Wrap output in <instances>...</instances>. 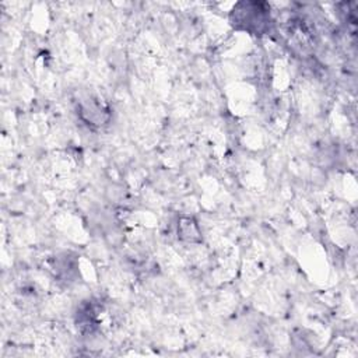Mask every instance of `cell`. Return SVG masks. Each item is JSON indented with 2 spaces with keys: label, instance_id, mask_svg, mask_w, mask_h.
Instances as JSON below:
<instances>
[{
  "label": "cell",
  "instance_id": "obj_1",
  "mask_svg": "<svg viewBox=\"0 0 358 358\" xmlns=\"http://www.w3.org/2000/svg\"><path fill=\"white\" fill-rule=\"evenodd\" d=\"M234 28L252 35H263L270 29V6L263 1H241L234 6L229 14Z\"/></svg>",
  "mask_w": 358,
  "mask_h": 358
},
{
  "label": "cell",
  "instance_id": "obj_2",
  "mask_svg": "<svg viewBox=\"0 0 358 358\" xmlns=\"http://www.w3.org/2000/svg\"><path fill=\"white\" fill-rule=\"evenodd\" d=\"M200 231H199V227L196 224V221L190 217H186V218H182L178 224V236L185 241V242H190V243H194V242H200L201 241V236H200Z\"/></svg>",
  "mask_w": 358,
  "mask_h": 358
}]
</instances>
